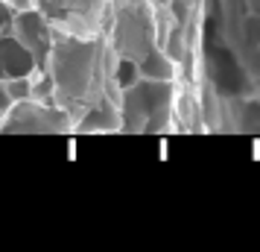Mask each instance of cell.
Returning <instances> with one entry per match:
<instances>
[{
  "label": "cell",
  "instance_id": "obj_1",
  "mask_svg": "<svg viewBox=\"0 0 260 252\" xmlns=\"http://www.w3.org/2000/svg\"><path fill=\"white\" fill-rule=\"evenodd\" d=\"M47 76L53 79V100L73 118V108L82 118L100 97L103 76V44L94 36L53 33L47 53Z\"/></svg>",
  "mask_w": 260,
  "mask_h": 252
},
{
  "label": "cell",
  "instance_id": "obj_2",
  "mask_svg": "<svg viewBox=\"0 0 260 252\" xmlns=\"http://www.w3.org/2000/svg\"><path fill=\"white\" fill-rule=\"evenodd\" d=\"M114 41L123 59L141 62L158 47V21L146 0H120L114 15Z\"/></svg>",
  "mask_w": 260,
  "mask_h": 252
},
{
  "label": "cell",
  "instance_id": "obj_3",
  "mask_svg": "<svg viewBox=\"0 0 260 252\" xmlns=\"http://www.w3.org/2000/svg\"><path fill=\"white\" fill-rule=\"evenodd\" d=\"M73 118L53 100H15L0 120V132H71Z\"/></svg>",
  "mask_w": 260,
  "mask_h": 252
},
{
  "label": "cell",
  "instance_id": "obj_4",
  "mask_svg": "<svg viewBox=\"0 0 260 252\" xmlns=\"http://www.w3.org/2000/svg\"><path fill=\"white\" fill-rule=\"evenodd\" d=\"M141 73L143 79H158V82H170L173 76H176V65H173V56L170 53H161V50L155 47L149 56H143L141 59Z\"/></svg>",
  "mask_w": 260,
  "mask_h": 252
},
{
  "label": "cell",
  "instance_id": "obj_5",
  "mask_svg": "<svg viewBox=\"0 0 260 252\" xmlns=\"http://www.w3.org/2000/svg\"><path fill=\"white\" fill-rule=\"evenodd\" d=\"M12 106V97H9V91H6V85L0 82V111L6 115V108Z\"/></svg>",
  "mask_w": 260,
  "mask_h": 252
},
{
  "label": "cell",
  "instance_id": "obj_6",
  "mask_svg": "<svg viewBox=\"0 0 260 252\" xmlns=\"http://www.w3.org/2000/svg\"><path fill=\"white\" fill-rule=\"evenodd\" d=\"M9 24V6L0 0V33H3V26Z\"/></svg>",
  "mask_w": 260,
  "mask_h": 252
},
{
  "label": "cell",
  "instance_id": "obj_7",
  "mask_svg": "<svg viewBox=\"0 0 260 252\" xmlns=\"http://www.w3.org/2000/svg\"><path fill=\"white\" fill-rule=\"evenodd\" d=\"M0 120H3V111H0Z\"/></svg>",
  "mask_w": 260,
  "mask_h": 252
}]
</instances>
